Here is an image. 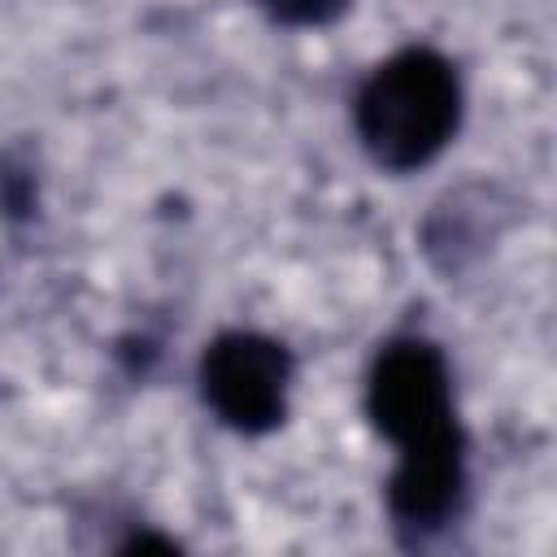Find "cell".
I'll return each instance as SVG.
<instances>
[{
	"label": "cell",
	"instance_id": "cell-1",
	"mask_svg": "<svg viewBox=\"0 0 557 557\" xmlns=\"http://www.w3.org/2000/svg\"><path fill=\"white\" fill-rule=\"evenodd\" d=\"M366 413L396 444L387 513L405 540L440 535L466 505V431L453 405V374L426 335L379 344L366 374Z\"/></svg>",
	"mask_w": 557,
	"mask_h": 557
},
{
	"label": "cell",
	"instance_id": "cell-2",
	"mask_svg": "<svg viewBox=\"0 0 557 557\" xmlns=\"http://www.w3.org/2000/svg\"><path fill=\"white\" fill-rule=\"evenodd\" d=\"M461 78L457 65L422 44H409L379 61L357 96H352V126L361 148L396 174L431 165L461 126Z\"/></svg>",
	"mask_w": 557,
	"mask_h": 557
},
{
	"label": "cell",
	"instance_id": "cell-3",
	"mask_svg": "<svg viewBox=\"0 0 557 557\" xmlns=\"http://www.w3.org/2000/svg\"><path fill=\"white\" fill-rule=\"evenodd\" d=\"M292 374L287 344L261 331H222L200 352V396L239 435H265L287 418Z\"/></svg>",
	"mask_w": 557,
	"mask_h": 557
},
{
	"label": "cell",
	"instance_id": "cell-4",
	"mask_svg": "<svg viewBox=\"0 0 557 557\" xmlns=\"http://www.w3.org/2000/svg\"><path fill=\"white\" fill-rule=\"evenodd\" d=\"M283 26H326L344 13L348 0H257Z\"/></svg>",
	"mask_w": 557,
	"mask_h": 557
}]
</instances>
